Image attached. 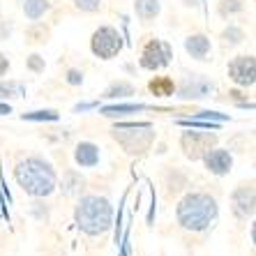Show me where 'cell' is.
Returning <instances> with one entry per match:
<instances>
[{
	"label": "cell",
	"instance_id": "1",
	"mask_svg": "<svg viewBox=\"0 0 256 256\" xmlns=\"http://www.w3.org/2000/svg\"><path fill=\"white\" fill-rule=\"evenodd\" d=\"M217 214H220L217 201H214L210 194H203V192H192V194H187V196L178 203V208H176L178 224L194 233L208 231L214 224V220H217Z\"/></svg>",
	"mask_w": 256,
	"mask_h": 256
},
{
	"label": "cell",
	"instance_id": "2",
	"mask_svg": "<svg viewBox=\"0 0 256 256\" xmlns=\"http://www.w3.org/2000/svg\"><path fill=\"white\" fill-rule=\"evenodd\" d=\"M14 178L26 194L35 198L48 196L56 190V182H58L54 166L48 162H44L42 157H28V160L18 162L16 168H14Z\"/></svg>",
	"mask_w": 256,
	"mask_h": 256
},
{
	"label": "cell",
	"instance_id": "3",
	"mask_svg": "<svg viewBox=\"0 0 256 256\" xmlns=\"http://www.w3.org/2000/svg\"><path fill=\"white\" fill-rule=\"evenodd\" d=\"M76 226L86 233V236H102V233H106L114 224V208H111V203L106 201L104 196H95V194H90V196H84L78 201L76 206Z\"/></svg>",
	"mask_w": 256,
	"mask_h": 256
},
{
	"label": "cell",
	"instance_id": "4",
	"mask_svg": "<svg viewBox=\"0 0 256 256\" xmlns=\"http://www.w3.org/2000/svg\"><path fill=\"white\" fill-rule=\"evenodd\" d=\"M114 138L130 152V155H141L150 148V143L155 138L152 125L138 122V125H118L114 130Z\"/></svg>",
	"mask_w": 256,
	"mask_h": 256
},
{
	"label": "cell",
	"instance_id": "5",
	"mask_svg": "<svg viewBox=\"0 0 256 256\" xmlns=\"http://www.w3.org/2000/svg\"><path fill=\"white\" fill-rule=\"evenodd\" d=\"M90 48L92 54L102 60H111L122 51V37L114 26H102L95 30V35L90 40Z\"/></svg>",
	"mask_w": 256,
	"mask_h": 256
},
{
	"label": "cell",
	"instance_id": "6",
	"mask_svg": "<svg viewBox=\"0 0 256 256\" xmlns=\"http://www.w3.org/2000/svg\"><path fill=\"white\" fill-rule=\"evenodd\" d=\"M173 58V48L171 44L162 42V40H150L141 51V67L148 72H157V70H164V67L171 62Z\"/></svg>",
	"mask_w": 256,
	"mask_h": 256
},
{
	"label": "cell",
	"instance_id": "7",
	"mask_svg": "<svg viewBox=\"0 0 256 256\" xmlns=\"http://www.w3.org/2000/svg\"><path fill=\"white\" fill-rule=\"evenodd\" d=\"M228 78L236 86L250 88L256 81V60L254 56H236L228 62Z\"/></svg>",
	"mask_w": 256,
	"mask_h": 256
},
{
	"label": "cell",
	"instance_id": "8",
	"mask_svg": "<svg viewBox=\"0 0 256 256\" xmlns=\"http://www.w3.org/2000/svg\"><path fill=\"white\" fill-rule=\"evenodd\" d=\"M212 143H214V136L201 134V132H185V134L180 136V146H182V150H185V155L190 157V160H201L210 150Z\"/></svg>",
	"mask_w": 256,
	"mask_h": 256
},
{
	"label": "cell",
	"instance_id": "9",
	"mask_svg": "<svg viewBox=\"0 0 256 256\" xmlns=\"http://www.w3.org/2000/svg\"><path fill=\"white\" fill-rule=\"evenodd\" d=\"M231 206L236 217L240 220H247V217H254V185H240L238 190L233 192L231 196Z\"/></svg>",
	"mask_w": 256,
	"mask_h": 256
},
{
	"label": "cell",
	"instance_id": "10",
	"mask_svg": "<svg viewBox=\"0 0 256 256\" xmlns=\"http://www.w3.org/2000/svg\"><path fill=\"white\" fill-rule=\"evenodd\" d=\"M201 160H203V164H206V168H208L210 173H214V176H226L233 168V157H231V152L224 148H210Z\"/></svg>",
	"mask_w": 256,
	"mask_h": 256
},
{
	"label": "cell",
	"instance_id": "11",
	"mask_svg": "<svg viewBox=\"0 0 256 256\" xmlns=\"http://www.w3.org/2000/svg\"><path fill=\"white\" fill-rule=\"evenodd\" d=\"M210 92H212V84L203 76H192L180 86V97H185V100H198Z\"/></svg>",
	"mask_w": 256,
	"mask_h": 256
},
{
	"label": "cell",
	"instance_id": "12",
	"mask_svg": "<svg viewBox=\"0 0 256 256\" xmlns=\"http://www.w3.org/2000/svg\"><path fill=\"white\" fill-rule=\"evenodd\" d=\"M74 160H76L78 166H84V168L97 166V162H100V148L90 141H81L76 146V150H74Z\"/></svg>",
	"mask_w": 256,
	"mask_h": 256
},
{
	"label": "cell",
	"instance_id": "13",
	"mask_svg": "<svg viewBox=\"0 0 256 256\" xmlns=\"http://www.w3.org/2000/svg\"><path fill=\"white\" fill-rule=\"evenodd\" d=\"M185 48H187V54L192 56V58H196V60H208L210 56V40L206 35H190L185 40Z\"/></svg>",
	"mask_w": 256,
	"mask_h": 256
},
{
	"label": "cell",
	"instance_id": "14",
	"mask_svg": "<svg viewBox=\"0 0 256 256\" xmlns=\"http://www.w3.org/2000/svg\"><path fill=\"white\" fill-rule=\"evenodd\" d=\"M134 10H136V16L141 21H152L160 16L162 5L160 0H134Z\"/></svg>",
	"mask_w": 256,
	"mask_h": 256
},
{
	"label": "cell",
	"instance_id": "15",
	"mask_svg": "<svg viewBox=\"0 0 256 256\" xmlns=\"http://www.w3.org/2000/svg\"><path fill=\"white\" fill-rule=\"evenodd\" d=\"M48 10H51V2H48V0H26L24 2V14L30 18V21L42 18Z\"/></svg>",
	"mask_w": 256,
	"mask_h": 256
},
{
	"label": "cell",
	"instance_id": "16",
	"mask_svg": "<svg viewBox=\"0 0 256 256\" xmlns=\"http://www.w3.org/2000/svg\"><path fill=\"white\" fill-rule=\"evenodd\" d=\"M148 88L152 90L157 97H166V95H173L176 84H173V78H168V76H155L152 81H150Z\"/></svg>",
	"mask_w": 256,
	"mask_h": 256
},
{
	"label": "cell",
	"instance_id": "17",
	"mask_svg": "<svg viewBox=\"0 0 256 256\" xmlns=\"http://www.w3.org/2000/svg\"><path fill=\"white\" fill-rule=\"evenodd\" d=\"M132 95H134V86L127 84V81H118V84L108 86L106 92H104L106 100H118V97H132Z\"/></svg>",
	"mask_w": 256,
	"mask_h": 256
},
{
	"label": "cell",
	"instance_id": "18",
	"mask_svg": "<svg viewBox=\"0 0 256 256\" xmlns=\"http://www.w3.org/2000/svg\"><path fill=\"white\" fill-rule=\"evenodd\" d=\"M143 104H114V106L102 108V114L114 118V116H125V114H136V111H143Z\"/></svg>",
	"mask_w": 256,
	"mask_h": 256
},
{
	"label": "cell",
	"instance_id": "19",
	"mask_svg": "<svg viewBox=\"0 0 256 256\" xmlns=\"http://www.w3.org/2000/svg\"><path fill=\"white\" fill-rule=\"evenodd\" d=\"M84 178H81V173H74L70 171L65 176V180H62V190H65V194H78V192L84 190Z\"/></svg>",
	"mask_w": 256,
	"mask_h": 256
},
{
	"label": "cell",
	"instance_id": "20",
	"mask_svg": "<svg viewBox=\"0 0 256 256\" xmlns=\"http://www.w3.org/2000/svg\"><path fill=\"white\" fill-rule=\"evenodd\" d=\"M242 0H222L220 2V14L222 16H231V14L242 12Z\"/></svg>",
	"mask_w": 256,
	"mask_h": 256
},
{
	"label": "cell",
	"instance_id": "21",
	"mask_svg": "<svg viewBox=\"0 0 256 256\" xmlns=\"http://www.w3.org/2000/svg\"><path fill=\"white\" fill-rule=\"evenodd\" d=\"M21 92H24V86L21 84H14V81L5 84V81H0V100H5V97H18Z\"/></svg>",
	"mask_w": 256,
	"mask_h": 256
},
{
	"label": "cell",
	"instance_id": "22",
	"mask_svg": "<svg viewBox=\"0 0 256 256\" xmlns=\"http://www.w3.org/2000/svg\"><path fill=\"white\" fill-rule=\"evenodd\" d=\"M222 37H224V42H228V44H240L244 40V32L238 26H228V28L222 32Z\"/></svg>",
	"mask_w": 256,
	"mask_h": 256
},
{
	"label": "cell",
	"instance_id": "23",
	"mask_svg": "<svg viewBox=\"0 0 256 256\" xmlns=\"http://www.w3.org/2000/svg\"><path fill=\"white\" fill-rule=\"evenodd\" d=\"M24 120H58V111H32V114H24Z\"/></svg>",
	"mask_w": 256,
	"mask_h": 256
},
{
	"label": "cell",
	"instance_id": "24",
	"mask_svg": "<svg viewBox=\"0 0 256 256\" xmlns=\"http://www.w3.org/2000/svg\"><path fill=\"white\" fill-rule=\"evenodd\" d=\"M74 5L81 12H97L102 7V0H74Z\"/></svg>",
	"mask_w": 256,
	"mask_h": 256
},
{
	"label": "cell",
	"instance_id": "25",
	"mask_svg": "<svg viewBox=\"0 0 256 256\" xmlns=\"http://www.w3.org/2000/svg\"><path fill=\"white\" fill-rule=\"evenodd\" d=\"M44 67H46V62H44L42 56L32 54V56L28 58V70H30V72H35V74H40V72H44Z\"/></svg>",
	"mask_w": 256,
	"mask_h": 256
},
{
	"label": "cell",
	"instance_id": "26",
	"mask_svg": "<svg viewBox=\"0 0 256 256\" xmlns=\"http://www.w3.org/2000/svg\"><path fill=\"white\" fill-rule=\"evenodd\" d=\"M65 81L70 86H81V84H84V72L70 70V72H67V76H65Z\"/></svg>",
	"mask_w": 256,
	"mask_h": 256
},
{
	"label": "cell",
	"instance_id": "27",
	"mask_svg": "<svg viewBox=\"0 0 256 256\" xmlns=\"http://www.w3.org/2000/svg\"><path fill=\"white\" fill-rule=\"evenodd\" d=\"M7 70H10V58L5 54H0V76L7 74Z\"/></svg>",
	"mask_w": 256,
	"mask_h": 256
},
{
	"label": "cell",
	"instance_id": "28",
	"mask_svg": "<svg viewBox=\"0 0 256 256\" xmlns=\"http://www.w3.org/2000/svg\"><path fill=\"white\" fill-rule=\"evenodd\" d=\"M7 114H12L10 104H0V116H7Z\"/></svg>",
	"mask_w": 256,
	"mask_h": 256
}]
</instances>
